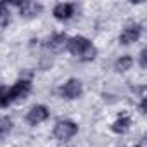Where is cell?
I'll return each mask as SVG.
<instances>
[{
	"instance_id": "5b68a950",
	"label": "cell",
	"mask_w": 147,
	"mask_h": 147,
	"mask_svg": "<svg viewBox=\"0 0 147 147\" xmlns=\"http://www.w3.org/2000/svg\"><path fill=\"white\" fill-rule=\"evenodd\" d=\"M140 35H142V26L140 24H128L125 30H123V33L119 35V42L123 43V45H130V43H135L138 38H140Z\"/></svg>"
},
{
	"instance_id": "5bb4252c",
	"label": "cell",
	"mask_w": 147,
	"mask_h": 147,
	"mask_svg": "<svg viewBox=\"0 0 147 147\" xmlns=\"http://www.w3.org/2000/svg\"><path fill=\"white\" fill-rule=\"evenodd\" d=\"M11 102V95H9V88L7 87H0V107H7Z\"/></svg>"
},
{
	"instance_id": "7c38bea8",
	"label": "cell",
	"mask_w": 147,
	"mask_h": 147,
	"mask_svg": "<svg viewBox=\"0 0 147 147\" xmlns=\"http://www.w3.org/2000/svg\"><path fill=\"white\" fill-rule=\"evenodd\" d=\"M12 130V119L9 116H4L0 118V140H4Z\"/></svg>"
},
{
	"instance_id": "e0dca14e",
	"label": "cell",
	"mask_w": 147,
	"mask_h": 147,
	"mask_svg": "<svg viewBox=\"0 0 147 147\" xmlns=\"http://www.w3.org/2000/svg\"><path fill=\"white\" fill-rule=\"evenodd\" d=\"M140 114H145V99H142V102H140Z\"/></svg>"
},
{
	"instance_id": "ac0fdd59",
	"label": "cell",
	"mask_w": 147,
	"mask_h": 147,
	"mask_svg": "<svg viewBox=\"0 0 147 147\" xmlns=\"http://www.w3.org/2000/svg\"><path fill=\"white\" fill-rule=\"evenodd\" d=\"M133 147H140V145H133Z\"/></svg>"
},
{
	"instance_id": "52a82bcc",
	"label": "cell",
	"mask_w": 147,
	"mask_h": 147,
	"mask_svg": "<svg viewBox=\"0 0 147 147\" xmlns=\"http://www.w3.org/2000/svg\"><path fill=\"white\" fill-rule=\"evenodd\" d=\"M47 118H49V109L45 106H33L28 111V116H26V119H28L30 125H40Z\"/></svg>"
},
{
	"instance_id": "9c48e42d",
	"label": "cell",
	"mask_w": 147,
	"mask_h": 147,
	"mask_svg": "<svg viewBox=\"0 0 147 147\" xmlns=\"http://www.w3.org/2000/svg\"><path fill=\"white\" fill-rule=\"evenodd\" d=\"M47 49H50V50H54V52H59V50H62L66 45H67V36L64 35V33H55V35H52L49 40H47Z\"/></svg>"
},
{
	"instance_id": "2e32d148",
	"label": "cell",
	"mask_w": 147,
	"mask_h": 147,
	"mask_svg": "<svg viewBox=\"0 0 147 147\" xmlns=\"http://www.w3.org/2000/svg\"><path fill=\"white\" fill-rule=\"evenodd\" d=\"M140 66L145 69L147 67V49H144L142 52H140Z\"/></svg>"
},
{
	"instance_id": "8992f818",
	"label": "cell",
	"mask_w": 147,
	"mask_h": 147,
	"mask_svg": "<svg viewBox=\"0 0 147 147\" xmlns=\"http://www.w3.org/2000/svg\"><path fill=\"white\" fill-rule=\"evenodd\" d=\"M14 5H18L21 16L23 18H28V19L36 18L43 11V5L38 4V2H14Z\"/></svg>"
},
{
	"instance_id": "3957f363",
	"label": "cell",
	"mask_w": 147,
	"mask_h": 147,
	"mask_svg": "<svg viewBox=\"0 0 147 147\" xmlns=\"http://www.w3.org/2000/svg\"><path fill=\"white\" fill-rule=\"evenodd\" d=\"M31 92V83L30 80H19L14 83V87L9 88V95H11V102H23Z\"/></svg>"
},
{
	"instance_id": "ba28073f",
	"label": "cell",
	"mask_w": 147,
	"mask_h": 147,
	"mask_svg": "<svg viewBox=\"0 0 147 147\" xmlns=\"http://www.w3.org/2000/svg\"><path fill=\"white\" fill-rule=\"evenodd\" d=\"M52 14L59 21H67L73 14H75V5H73V4H57L54 7Z\"/></svg>"
},
{
	"instance_id": "30bf717a",
	"label": "cell",
	"mask_w": 147,
	"mask_h": 147,
	"mask_svg": "<svg viewBox=\"0 0 147 147\" xmlns=\"http://www.w3.org/2000/svg\"><path fill=\"white\" fill-rule=\"evenodd\" d=\"M130 125H131V119H130L126 114H121V116L111 125V130H113L114 133H125V131H128Z\"/></svg>"
},
{
	"instance_id": "9a60e30c",
	"label": "cell",
	"mask_w": 147,
	"mask_h": 147,
	"mask_svg": "<svg viewBox=\"0 0 147 147\" xmlns=\"http://www.w3.org/2000/svg\"><path fill=\"white\" fill-rule=\"evenodd\" d=\"M95 57H97V49H95L94 45H90V47L85 50V54H83L80 59H82V61H85V62H90V61H94Z\"/></svg>"
},
{
	"instance_id": "6da1fadb",
	"label": "cell",
	"mask_w": 147,
	"mask_h": 147,
	"mask_svg": "<svg viewBox=\"0 0 147 147\" xmlns=\"http://www.w3.org/2000/svg\"><path fill=\"white\" fill-rule=\"evenodd\" d=\"M78 133V125L71 119H59L54 126V137L59 140H69Z\"/></svg>"
},
{
	"instance_id": "277c9868",
	"label": "cell",
	"mask_w": 147,
	"mask_h": 147,
	"mask_svg": "<svg viewBox=\"0 0 147 147\" xmlns=\"http://www.w3.org/2000/svg\"><path fill=\"white\" fill-rule=\"evenodd\" d=\"M92 45V42H88L85 36H75V38H69L67 40V50L73 54V55H78V57H82L83 54H85V50L88 49Z\"/></svg>"
},
{
	"instance_id": "8fae6325",
	"label": "cell",
	"mask_w": 147,
	"mask_h": 147,
	"mask_svg": "<svg viewBox=\"0 0 147 147\" xmlns=\"http://www.w3.org/2000/svg\"><path fill=\"white\" fill-rule=\"evenodd\" d=\"M131 66H133V59H131L130 55H123V57H119V59L114 62V71L125 73V71L131 69Z\"/></svg>"
},
{
	"instance_id": "7a4b0ae2",
	"label": "cell",
	"mask_w": 147,
	"mask_h": 147,
	"mask_svg": "<svg viewBox=\"0 0 147 147\" xmlns=\"http://www.w3.org/2000/svg\"><path fill=\"white\" fill-rule=\"evenodd\" d=\"M82 92H83V85H82V82H80V80H76V78L67 80V82L59 88L61 97H62V99H67V100L78 99V97L82 95Z\"/></svg>"
},
{
	"instance_id": "4fadbf2b",
	"label": "cell",
	"mask_w": 147,
	"mask_h": 147,
	"mask_svg": "<svg viewBox=\"0 0 147 147\" xmlns=\"http://www.w3.org/2000/svg\"><path fill=\"white\" fill-rule=\"evenodd\" d=\"M11 21V12L7 11V4L0 2V26H5Z\"/></svg>"
}]
</instances>
